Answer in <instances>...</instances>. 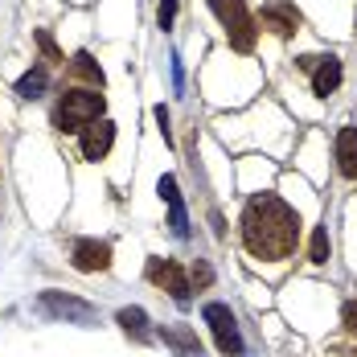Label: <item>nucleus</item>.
I'll return each instance as SVG.
<instances>
[{
	"label": "nucleus",
	"mask_w": 357,
	"mask_h": 357,
	"mask_svg": "<svg viewBox=\"0 0 357 357\" xmlns=\"http://www.w3.org/2000/svg\"><path fill=\"white\" fill-rule=\"evenodd\" d=\"M243 243L255 259H287L300 243V218L275 193H255L243 210Z\"/></svg>",
	"instance_id": "obj_1"
},
{
	"label": "nucleus",
	"mask_w": 357,
	"mask_h": 357,
	"mask_svg": "<svg viewBox=\"0 0 357 357\" xmlns=\"http://www.w3.org/2000/svg\"><path fill=\"white\" fill-rule=\"evenodd\" d=\"M103 107H107V99L99 91H66L54 107V123L62 132H82L86 123L103 119Z\"/></svg>",
	"instance_id": "obj_2"
},
{
	"label": "nucleus",
	"mask_w": 357,
	"mask_h": 357,
	"mask_svg": "<svg viewBox=\"0 0 357 357\" xmlns=\"http://www.w3.org/2000/svg\"><path fill=\"white\" fill-rule=\"evenodd\" d=\"M210 8L218 13V21H222V29L230 37V45H234L238 54H250L255 41H259V25H255V17H250L247 0H210Z\"/></svg>",
	"instance_id": "obj_3"
},
{
	"label": "nucleus",
	"mask_w": 357,
	"mask_h": 357,
	"mask_svg": "<svg viewBox=\"0 0 357 357\" xmlns=\"http://www.w3.org/2000/svg\"><path fill=\"white\" fill-rule=\"evenodd\" d=\"M206 324L214 328V341L226 357H238L243 354V333H238V321L226 304H206Z\"/></svg>",
	"instance_id": "obj_4"
},
{
	"label": "nucleus",
	"mask_w": 357,
	"mask_h": 357,
	"mask_svg": "<svg viewBox=\"0 0 357 357\" xmlns=\"http://www.w3.org/2000/svg\"><path fill=\"white\" fill-rule=\"evenodd\" d=\"M144 275H148L156 287H165L177 304H189V280H185V271H181L177 259H148Z\"/></svg>",
	"instance_id": "obj_5"
},
{
	"label": "nucleus",
	"mask_w": 357,
	"mask_h": 357,
	"mask_svg": "<svg viewBox=\"0 0 357 357\" xmlns=\"http://www.w3.org/2000/svg\"><path fill=\"white\" fill-rule=\"evenodd\" d=\"M70 263H74V271H82V275L107 271L111 267V247L99 243V238H78V243L70 247Z\"/></svg>",
	"instance_id": "obj_6"
},
{
	"label": "nucleus",
	"mask_w": 357,
	"mask_h": 357,
	"mask_svg": "<svg viewBox=\"0 0 357 357\" xmlns=\"http://www.w3.org/2000/svg\"><path fill=\"white\" fill-rule=\"evenodd\" d=\"M259 25L271 29L275 37H291L300 29V13H296V4H287V0H271V4H263Z\"/></svg>",
	"instance_id": "obj_7"
},
{
	"label": "nucleus",
	"mask_w": 357,
	"mask_h": 357,
	"mask_svg": "<svg viewBox=\"0 0 357 357\" xmlns=\"http://www.w3.org/2000/svg\"><path fill=\"white\" fill-rule=\"evenodd\" d=\"M111 144H115V123H111V119H95V123L82 128L78 148H82L86 160H103V156L111 152Z\"/></svg>",
	"instance_id": "obj_8"
},
{
	"label": "nucleus",
	"mask_w": 357,
	"mask_h": 357,
	"mask_svg": "<svg viewBox=\"0 0 357 357\" xmlns=\"http://www.w3.org/2000/svg\"><path fill=\"white\" fill-rule=\"evenodd\" d=\"M41 308H45L50 317H66V321H78V324L95 321V308H91V304H82V300H74V296H62V291H45V296H41Z\"/></svg>",
	"instance_id": "obj_9"
},
{
	"label": "nucleus",
	"mask_w": 357,
	"mask_h": 357,
	"mask_svg": "<svg viewBox=\"0 0 357 357\" xmlns=\"http://www.w3.org/2000/svg\"><path fill=\"white\" fill-rule=\"evenodd\" d=\"M312 91L317 95H333L337 86H341V58H333V54H317V62H312Z\"/></svg>",
	"instance_id": "obj_10"
},
{
	"label": "nucleus",
	"mask_w": 357,
	"mask_h": 357,
	"mask_svg": "<svg viewBox=\"0 0 357 357\" xmlns=\"http://www.w3.org/2000/svg\"><path fill=\"white\" fill-rule=\"evenodd\" d=\"M160 197H165V206H169V222H173V230H177L181 238L189 234V218H185V206H181V193H177V177H160Z\"/></svg>",
	"instance_id": "obj_11"
},
{
	"label": "nucleus",
	"mask_w": 357,
	"mask_h": 357,
	"mask_svg": "<svg viewBox=\"0 0 357 357\" xmlns=\"http://www.w3.org/2000/svg\"><path fill=\"white\" fill-rule=\"evenodd\" d=\"M337 169L349 181H357V128H341L337 132Z\"/></svg>",
	"instance_id": "obj_12"
},
{
	"label": "nucleus",
	"mask_w": 357,
	"mask_h": 357,
	"mask_svg": "<svg viewBox=\"0 0 357 357\" xmlns=\"http://www.w3.org/2000/svg\"><path fill=\"white\" fill-rule=\"evenodd\" d=\"M119 324H123V333L132 337V341H152V333H148V317H144V308H123L119 312Z\"/></svg>",
	"instance_id": "obj_13"
},
{
	"label": "nucleus",
	"mask_w": 357,
	"mask_h": 357,
	"mask_svg": "<svg viewBox=\"0 0 357 357\" xmlns=\"http://www.w3.org/2000/svg\"><path fill=\"white\" fill-rule=\"evenodd\" d=\"M165 345H173L181 357H202V345L189 328H165Z\"/></svg>",
	"instance_id": "obj_14"
},
{
	"label": "nucleus",
	"mask_w": 357,
	"mask_h": 357,
	"mask_svg": "<svg viewBox=\"0 0 357 357\" xmlns=\"http://www.w3.org/2000/svg\"><path fill=\"white\" fill-rule=\"evenodd\" d=\"M70 70L78 74V78H86L91 86H99V91H103V70H99V62H95V58H91L86 50H82V54H74V58H70Z\"/></svg>",
	"instance_id": "obj_15"
},
{
	"label": "nucleus",
	"mask_w": 357,
	"mask_h": 357,
	"mask_svg": "<svg viewBox=\"0 0 357 357\" xmlns=\"http://www.w3.org/2000/svg\"><path fill=\"white\" fill-rule=\"evenodd\" d=\"M45 86H50V74H45V66H33V70L17 82V95H21V99H37V95H45Z\"/></svg>",
	"instance_id": "obj_16"
},
{
	"label": "nucleus",
	"mask_w": 357,
	"mask_h": 357,
	"mask_svg": "<svg viewBox=\"0 0 357 357\" xmlns=\"http://www.w3.org/2000/svg\"><path fill=\"white\" fill-rule=\"evenodd\" d=\"M308 259H312V263H328V230H324V226L312 230V250H308Z\"/></svg>",
	"instance_id": "obj_17"
},
{
	"label": "nucleus",
	"mask_w": 357,
	"mask_h": 357,
	"mask_svg": "<svg viewBox=\"0 0 357 357\" xmlns=\"http://www.w3.org/2000/svg\"><path fill=\"white\" fill-rule=\"evenodd\" d=\"M173 17H177V0H160V8H156V25H160V29H173Z\"/></svg>",
	"instance_id": "obj_18"
},
{
	"label": "nucleus",
	"mask_w": 357,
	"mask_h": 357,
	"mask_svg": "<svg viewBox=\"0 0 357 357\" xmlns=\"http://www.w3.org/2000/svg\"><path fill=\"white\" fill-rule=\"evenodd\" d=\"M37 45H41V50H45V58H50V62H66V58H62V54H58V45H54V37L45 33V29H41V33H37Z\"/></svg>",
	"instance_id": "obj_19"
},
{
	"label": "nucleus",
	"mask_w": 357,
	"mask_h": 357,
	"mask_svg": "<svg viewBox=\"0 0 357 357\" xmlns=\"http://www.w3.org/2000/svg\"><path fill=\"white\" fill-rule=\"evenodd\" d=\"M341 324H345V328L357 337V300H349V304L341 308Z\"/></svg>",
	"instance_id": "obj_20"
},
{
	"label": "nucleus",
	"mask_w": 357,
	"mask_h": 357,
	"mask_svg": "<svg viewBox=\"0 0 357 357\" xmlns=\"http://www.w3.org/2000/svg\"><path fill=\"white\" fill-rule=\"evenodd\" d=\"M193 280H197V284H210V280H214V271H210L206 263H197V267H193Z\"/></svg>",
	"instance_id": "obj_21"
},
{
	"label": "nucleus",
	"mask_w": 357,
	"mask_h": 357,
	"mask_svg": "<svg viewBox=\"0 0 357 357\" xmlns=\"http://www.w3.org/2000/svg\"><path fill=\"white\" fill-rule=\"evenodd\" d=\"M156 123H160V132H165V140H169V107H165V103L156 107Z\"/></svg>",
	"instance_id": "obj_22"
}]
</instances>
